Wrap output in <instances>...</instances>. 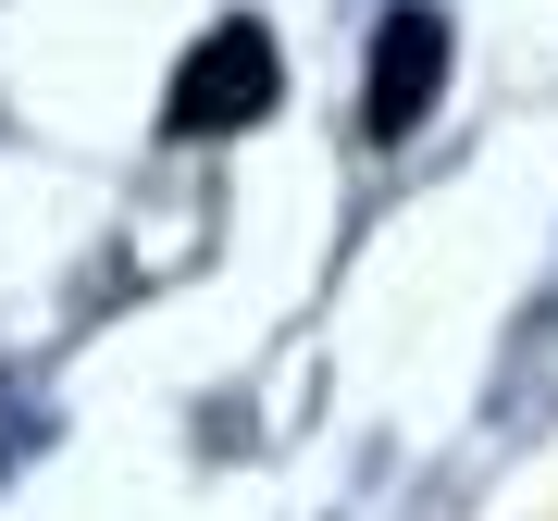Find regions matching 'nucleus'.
<instances>
[{"label": "nucleus", "instance_id": "obj_2", "mask_svg": "<svg viewBox=\"0 0 558 521\" xmlns=\"http://www.w3.org/2000/svg\"><path fill=\"white\" fill-rule=\"evenodd\" d=\"M447 100V13L435 0H398L373 25V75H360V137H422V112Z\"/></svg>", "mask_w": 558, "mask_h": 521}, {"label": "nucleus", "instance_id": "obj_1", "mask_svg": "<svg viewBox=\"0 0 558 521\" xmlns=\"http://www.w3.org/2000/svg\"><path fill=\"white\" fill-rule=\"evenodd\" d=\"M286 100V62H274V25L260 13H223L199 50L174 62V100H161V137H248L260 112Z\"/></svg>", "mask_w": 558, "mask_h": 521}]
</instances>
